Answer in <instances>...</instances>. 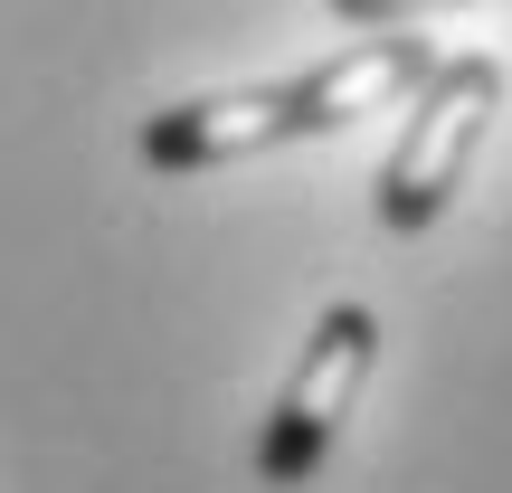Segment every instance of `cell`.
<instances>
[{
	"label": "cell",
	"mask_w": 512,
	"mask_h": 493,
	"mask_svg": "<svg viewBox=\"0 0 512 493\" xmlns=\"http://www.w3.org/2000/svg\"><path fill=\"white\" fill-rule=\"evenodd\" d=\"M294 86H238V95H200V105H171L143 124V162L152 171H209L238 162V152L294 143Z\"/></svg>",
	"instance_id": "3957f363"
},
{
	"label": "cell",
	"mask_w": 512,
	"mask_h": 493,
	"mask_svg": "<svg viewBox=\"0 0 512 493\" xmlns=\"http://www.w3.org/2000/svg\"><path fill=\"white\" fill-rule=\"evenodd\" d=\"M503 105V67L494 57H437V76L418 86V105H408V133L399 152L380 162V228H427L446 200L465 190V171H475V143L484 124H494Z\"/></svg>",
	"instance_id": "6da1fadb"
},
{
	"label": "cell",
	"mask_w": 512,
	"mask_h": 493,
	"mask_svg": "<svg viewBox=\"0 0 512 493\" xmlns=\"http://www.w3.org/2000/svg\"><path fill=\"white\" fill-rule=\"evenodd\" d=\"M427 76H437V48H427L418 29H389V38L342 48L313 76H285V86H294V124L332 133V124H351V114H380V105H399V95H418Z\"/></svg>",
	"instance_id": "277c9868"
},
{
	"label": "cell",
	"mask_w": 512,
	"mask_h": 493,
	"mask_svg": "<svg viewBox=\"0 0 512 493\" xmlns=\"http://www.w3.org/2000/svg\"><path fill=\"white\" fill-rule=\"evenodd\" d=\"M370 361H380V323H370V304H332L323 323H313L304 361H294L285 399H275V418L256 427V475L275 493L313 484V465L332 456V437H342L351 399H361Z\"/></svg>",
	"instance_id": "7a4b0ae2"
}]
</instances>
